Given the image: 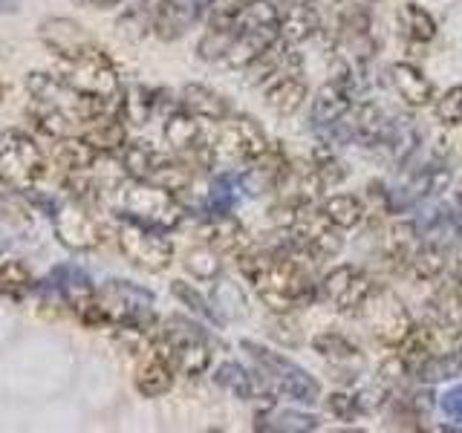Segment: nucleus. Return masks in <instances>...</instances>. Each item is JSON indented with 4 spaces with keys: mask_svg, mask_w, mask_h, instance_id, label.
<instances>
[{
    "mask_svg": "<svg viewBox=\"0 0 462 433\" xmlns=\"http://www.w3.org/2000/svg\"><path fill=\"white\" fill-rule=\"evenodd\" d=\"M237 266L243 272V278L254 286L257 298L272 312L286 315L300 307H310L315 300L318 286L312 283L310 272L283 252L249 249L237 257Z\"/></svg>",
    "mask_w": 462,
    "mask_h": 433,
    "instance_id": "1",
    "label": "nucleus"
},
{
    "mask_svg": "<svg viewBox=\"0 0 462 433\" xmlns=\"http://www.w3.org/2000/svg\"><path fill=\"white\" fill-rule=\"evenodd\" d=\"M116 206H119V216H127V220L144 223L159 231H173L185 220V206L177 194L142 180H130L119 185Z\"/></svg>",
    "mask_w": 462,
    "mask_h": 433,
    "instance_id": "2",
    "label": "nucleus"
},
{
    "mask_svg": "<svg viewBox=\"0 0 462 433\" xmlns=\"http://www.w3.org/2000/svg\"><path fill=\"white\" fill-rule=\"evenodd\" d=\"M153 350L162 358H168L171 367L188 375V379H197V375H202L211 364L208 336L197 324H191L188 318H180V315H173L165 324H159L153 336Z\"/></svg>",
    "mask_w": 462,
    "mask_h": 433,
    "instance_id": "3",
    "label": "nucleus"
},
{
    "mask_svg": "<svg viewBox=\"0 0 462 433\" xmlns=\"http://www.w3.org/2000/svg\"><path fill=\"white\" fill-rule=\"evenodd\" d=\"M47 177V156L41 144L18 127L0 134V185L26 194Z\"/></svg>",
    "mask_w": 462,
    "mask_h": 433,
    "instance_id": "4",
    "label": "nucleus"
},
{
    "mask_svg": "<svg viewBox=\"0 0 462 433\" xmlns=\"http://www.w3.org/2000/svg\"><path fill=\"white\" fill-rule=\"evenodd\" d=\"M96 300L101 312L107 315L110 327H119L127 332H144L156 329V312H153V295L130 281H107L96 289Z\"/></svg>",
    "mask_w": 462,
    "mask_h": 433,
    "instance_id": "5",
    "label": "nucleus"
},
{
    "mask_svg": "<svg viewBox=\"0 0 462 433\" xmlns=\"http://www.w3.org/2000/svg\"><path fill=\"white\" fill-rule=\"evenodd\" d=\"M240 346L257 361V367L263 370V375L283 399L298 401V404H315L321 399V384H318L300 364H295L292 358H286L283 353H274L269 346H260L257 341H249V338Z\"/></svg>",
    "mask_w": 462,
    "mask_h": 433,
    "instance_id": "6",
    "label": "nucleus"
},
{
    "mask_svg": "<svg viewBox=\"0 0 462 433\" xmlns=\"http://www.w3.org/2000/svg\"><path fill=\"white\" fill-rule=\"evenodd\" d=\"M58 61H61L58 64V76L69 87H76L79 93L90 98L119 101L122 96L119 69H116V64L98 47H90L76 58H58Z\"/></svg>",
    "mask_w": 462,
    "mask_h": 433,
    "instance_id": "7",
    "label": "nucleus"
},
{
    "mask_svg": "<svg viewBox=\"0 0 462 433\" xmlns=\"http://www.w3.org/2000/svg\"><path fill=\"white\" fill-rule=\"evenodd\" d=\"M365 327L370 329V336L384 344V346H396L408 338V332L413 329V318L408 312V307L402 303V298L387 286H375L373 295L365 300V307L356 312Z\"/></svg>",
    "mask_w": 462,
    "mask_h": 433,
    "instance_id": "8",
    "label": "nucleus"
},
{
    "mask_svg": "<svg viewBox=\"0 0 462 433\" xmlns=\"http://www.w3.org/2000/svg\"><path fill=\"white\" fill-rule=\"evenodd\" d=\"M116 243H119V252L130 263L144 272H165L173 260V243L162 231L136 220H127V216H119Z\"/></svg>",
    "mask_w": 462,
    "mask_h": 433,
    "instance_id": "9",
    "label": "nucleus"
},
{
    "mask_svg": "<svg viewBox=\"0 0 462 433\" xmlns=\"http://www.w3.org/2000/svg\"><path fill=\"white\" fill-rule=\"evenodd\" d=\"M269 148V139L249 115H228L214 136V162L220 165H252Z\"/></svg>",
    "mask_w": 462,
    "mask_h": 433,
    "instance_id": "10",
    "label": "nucleus"
},
{
    "mask_svg": "<svg viewBox=\"0 0 462 433\" xmlns=\"http://www.w3.org/2000/svg\"><path fill=\"white\" fill-rule=\"evenodd\" d=\"M202 122L206 119L188 113L185 107L171 113L165 122V139L182 156V162L191 168H214V139H208V130Z\"/></svg>",
    "mask_w": 462,
    "mask_h": 433,
    "instance_id": "11",
    "label": "nucleus"
},
{
    "mask_svg": "<svg viewBox=\"0 0 462 433\" xmlns=\"http://www.w3.org/2000/svg\"><path fill=\"white\" fill-rule=\"evenodd\" d=\"M55 237L61 240V245L72 252H93L105 240V228L96 223V216L90 214V206L72 199L69 206H58L52 214Z\"/></svg>",
    "mask_w": 462,
    "mask_h": 433,
    "instance_id": "12",
    "label": "nucleus"
},
{
    "mask_svg": "<svg viewBox=\"0 0 462 433\" xmlns=\"http://www.w3.org/2000/svg\"><path fill=\"white\" fill-rule=\"evenodd\" d=\"M375 286L379 283H373L370 274L358 266H336L321 281L324 298L338 312H346V315H356L361 307H365V300L373 295Z\"/></svg>",
    "mask_w": 462,
    "mask_h": 433,
    "instance_id": "13",
    "label": "nucleus"
},
{
    "mask_svg": "<svg viewBox=\"0 0 462 433\" xmlns=\"http://www.w3.org/2000/svg\"><path fill=\"white\" fill-rule=\"evenodd\" d=\"M353 67H344L332 81H327L321 90L315 93L312 98V122L315 124H336L341 122L346 113L353 107Z\"/></svg>",
    "mask_w": 462,
    "mask_h": 433,
    "instance_id": "14",
    "label": "nucleus"
},
{
    "mask_svg": "<svg viewBox=\"0 0 462 433\" xmlns=\"http://www.w3.org/2000/svg\"><path fill=\"white\" fill-rule=\"evenodd\" d=\"M38 38L55 58H76L96 43L84 32V26L69 18H47L38 23Z\"/></svg>",
    "mask_w": 462,
    "mask_h": 433,
    "instance_id": "15",
    "label": "nucleus"
},
{
    "mask_svg": "<svg viewBox=\"0 0 462 433\" xmlns=\"http://www.w3.org/2000/svg\"><path fill=\"white\" fill-rule=\"evenodd\" d=\"M43 289H47V292H52L55 298H61L72 312H76L79 307H84V303L96 295L93 278L81 266H76V263L55 266L50 272V278L43 281Z\"/></svg>",
    "mask_w": 462,
    "mask_h": 433,
    "instance_id": "16",
    "label": "nucleus"
},
{
    "mask_svg": "<svg viewBox=\"0 0 462 433\" xmlns=\"http://www.w3.org/2000/svg\"><path fill=\"white\" fill-rule=\"evenodd\" d=\"M281 38V29L278 26H252V23H240V32L231 41L228 52L223 55V67L231 69H245L254 58L269 50L274 41Z\"/></svg>",
    "mask_w": 462,
    "mask_h": 433,
    "instance_id": "17",
    "label": "nucleus"
},
{
    "mask_svg": "<svg viewBox=\"0 0 462 433\" xmlns=\"http://www.w3.org/2000/svg\"><path fill=\"white\" fill-rule=\"evenodd\" d=\"M286 170H289V159H286L283 148L269 144V148L260 153L252 165H245L240 185L249 194H266V191H274V188H281Z\"/></svg>",
    "mask_w": 462,
    "mask_h": 433,
    "instance_id": "18",
    "label": "nucleus"
},
{
    "mask_svg": "<svg viewBox=\"0 0 462 433\" xmlns=\"http://www.w3.org/2000/svg\"><path fill=\"white\" fill-rule=\"evenodd\" d=\"M199 240L214 245L220 254H235V257L252 249V237L245 235V228L237 220H231L228 214H211L208 220L199 226Z\"/></svg>",
    "mask_w": 462,
    "mask_h": 433,
    "instance_id": "19",
    "label": "nucleus"
},
{
    "mask_svg": "<svg viewBox=\"0 0 462 433\" xmlns=\"http://www.w3.org/2000/svg\"><path fill=\"white\" fill-rule=\"evenodd\" d=\"M298 67H300V58L298 52H292V43L278 38L269 50H263L249 67H245V72H249V84L257 87V84L274 81L278 76H283V72H298Z\"/></svg>",
    "mask_w": 462,
    "mask_h": 433,
    "instance_id": "20",
    "label": "nucleus"
},
{
    "mask_svg": "<svg viewBox=\"0 0 462 433\" xmlns=\"http://www.w3.org/2000/svg\"><path fill=\"white\" fill-rule=\"evenodd\" d=\"M318 29H324V0H307L281 14V38L292 47L312 38Z\"/></svg>",
    "mask_w": 462,
    "mask_h": 433,
    "instance_id": "21",
    "label": "nucleus"
},
{
    "mask_svg": "<svg viewBox=\"0 0 462 433\" xmlns=\"http://www.w3.org/2000/svg\"><path fill=\"white\" fill-rule=\"evenodd\" d=\"M199 0H162L153 18V32L162 41H177L197 21Z\"/></svg>",
    "mask_w": 462,
    "mask_h": 433,
    "instance_id": "22",
    "label": "nucleus"
},
{
    "mask_svg": "<svg viewBox=\"0 0 462 433\" xmlns=\"http://www.w3.org/2000/svg\"><path fill=\"white\" fill-rule=\"evenodd\" d=\"M312 350L338 370H346V373L365 370V353H361L346 336H341V332H318L312 338Z\"/></svg>",
    "mask_w": 462,
    "mask_h": 433,
    "instance_id": "23",
    "label": "nucleus"
},
{
    "mask_svg": "<svg viewBox=\"0 0 462 433\" xmlns=\"http://www.w3.org/2000/svg\"><path fill=\"white\" fill-rule=\"evenodd\" d=\"M307 81L300 78V72H283L266 87V107L278 115H295L307 101Z\"/></svg>",
    "mask_w": 462,
    "mask_h": 433,
    "instance_id": "24",
    "label": "nucleus"
},
{
    "mask_svg": "<svg viewBox=\"0 0 462 433\" xmlns=\"http://www.w3.org/2000/svg\"><path fill=\"white\" fill-rule=\"evenodd\" d=\"M180 105L188 113L199 115V119H206V122H223L231 115L228 98L220 96L217 90H211V87H206V84H185L182 93H180Z\"/></svg>",
    "mask_w": 462,
    "mask_h": 433,
    "instance_id": "25",
    "label": "nucleus"
},
{
    "mask_svg": "<svg viewBox=\"0 0 462 433\" xmlns=\"http://www.w3.org/2000/svg\"><path fill=\"white\" fill-rule=\"evenodd\" d=\"M419 245H422V237H419L416 223L399 220L390 226L387 237H384V257L390 260V266H393L399 274H404L411 266V260L416 257Z\"/></svg>",
    "mask_w": 462,
    "mask_h": 433,
    "instance_id": "26",
    "label": "nucleus"
},
{
    "mask_svg": "<svg viewBox=\"0 0 462 433\" xmlns=\"http://www.w3.org/2000/svg\"><path fill=\"white\" fill-rule=\"evenodd\" d=\"M390 78H393V87L399 90V96L408 101L411 107H425V105H433V84L428 81V76L419 67L408 64V61H399L390 67Z\"/></svg>",
    "mask_w": 462,
    "mask_h": 433,
    "instance_id": "27",
    "label": "nucleus"
},
{
    "mask_svg": "<svg viewBox=\"0 0 462 433\" xmlns=\"http://www.w3.org/2000/svg\"><path fill=\"white\" fill-rule=\"evenodd\" d=\"M84 139L93 144L98 153H116L127 144V134H125V119L119 110L96 115L84 124Z\"/></svg>",
    "mask_w": 462,
    "mask_h": 433,
    "instance_id": "28",
    "label": "nucleus"
},
{
    "mask_svg": "<svg viewBox=\"0 0 462 433\" xmlns=\"http://www.w3.org/2000/svg\"><path fill=\"white\" fill-rule=\"evenodd\" d=\"M173 370L171 361L159 355L153 346H151V355L144 358V364L136 370V390L144 396V399H156L168 393V390L173 387Z\"/></svg>",
    "mask_w": 462,
    "mask_h": 433,
    "instance_id": "29",
    "label": "nucleus"
},
{
    "mask_svg": "<svg viewBox=\"0 0 462 433\" xmlns=\"http://www.w3.org/2000/svg\"><path fill=\"white\" fill-rule=\"evenodd\" d=\"M396 353L408 361L411 370L416 373L419 364H425L430 355L442 353L439 350V327H428V324H413V329L408 332V338H404Z\"/></svg>",
    "mask_w": 462,
    "mask_h": 433,
    "instance_id": "30",
    "label": "nucleus"
},
{
    "mask_svg": "<svg viewBox=\"0 0 462 433\" xmlns=\"http://www.w3.org/2000/svg\"><path fill=\"white\" fill-rule=\"evenodd\" d=\"M55 162L61 165L64 170L76 173V170H90L98 162V151L93 148L90 142L84 136H61L55 139V148H52Z\"/></svg>",
    "mask_w": 462,
    "mask_h": 433,
    "instance_id": "31",
    "label": "nucleus"
},
{
    "mask_svg": "<svg viewBox=\"0 0 462 433\" xmlns=\"http://www.w3.org/2000/svg\"><path fill=\"white\" fill-rule=\"evenodd\" d=\"M159 98H162V90H153V87L144 84H134L119 96V113L122 119L130 124H148V119L153 115Z\"/></svg>",
    "mask_w": 462,
    "mask_h": 433,
    "instance_id": "32",
    "label": "nucleus"
},
{
    "mask_svg": "<svg viewBox=\"0 0 462 433\" xmlns=\"http://www.w3.org/2000/svg\"><path fill=\"white\" fill-rule=\"evenodd\" d=\"M162 159L165 153H159L151 142H127L122 148V170L127 173V180L148 182L153 170L162 165Z\"/></svg>",
    "mask_w": 462,
    "mask_h": 433,
    "instance_id": "33",
    "label": "nucleus"
},
{
    "mask_svg": "<svg viewBox=\"0 0 462 433\" xmlns=\"http://www.w3.org/2000/svg\"><path fill=\"white\" fill-rule=\"evenodd\" d=\"M396 26H399V35L411 43H430L437 38V21H433V14L419 4H404L396 12Z\"/></svg>",
    "mask_w": 462,
    "mask_h": 433,
    "instance_id": "34",
    "label": "nucleus"
},
{
    "mask_svg": "<svg viewBox=\"0 0 462 433\" xmlns=\"http://www.w3.org/2000/svg\"><path fill=\"white\" fill-rule=\"evenodd\" d=\"M321 211L324 216L332 223V226H338L341 231L346 228H358L361 223H365V202H361L358 197L353 194H332L321 202Z\"/></svg>",
    "mask_w": 462,
    "mask_h": 433,
    "instance_id": "35",
    "label": "nucleus"
},
{
    "mask_svg": "<svg viewBox=\"0 0 462 433\" xmlns=\"http://www.w3.org/2000/svg\"><path fill=\"white\" fill-rule=\"evenodd\" d=\"M445 266H448V252L442 249V243L422 240V245H419V252L404 274H411L413 281H439L445 274Z\"/></svg>",
    "mask_w": 462,
    "mask_h": 433,
    "instance_id": "36",
    "label": "nucleus"
},
{
    "mask_svg": "<svg viewBox=\"0 0 462 433\" xmlns=\"http://www.w3.org/2000/svg\"><path fill=\"white\" fill-rule=\"evenodd\" d=\"M356 139L365 144H384L390 142V122L375 105H365L356 113Z\"/></svg>",
    "mask_w": 462,
    "mask_h": 433,
    "instance_id": "37",
    "label": "nucleus"
},
{
    "mask_svg": "<svg viewBox=\"0 0 462 433\" xmlns=\"http://www.w3.org/2000/svg\"><path fill=\"white\" fill-rule=\"evenodd\" d=\"M249 0H208L206 21L208 29H226V32H237L243 23V14Z\"/></svg>",
    "mask_w": 462,
    "mask_h": 433,
    "instance_id": "38",
    "label": "nucleus"
},
{
    "mask_svg": "<svg viewBox=\"0 0 462 433\" xmlns=\"http://www.w3.org/2000/svg\"><path fill=\"white\" fill-rule=\"evenodd\" d=\"M462 373V355L454 350V353H437L430 355L425 364L416 367V379L419 382H448V379H457V375Z\"/></svg>",
    "mask_w": 462,
    "mask_h": 433,
    "instance_id": "39",
    "label": "nucleus"
},
{
    "mask_svg": "<svg viewBox=\"0 0 462 433\" xmlns=\"http://www.w3.org/2000/svg\"><path fill=\"white\" fill-rule=\"evenodd\" d=\"M185 269L191 272L197 281H214L223 269V254L217 252L214 245L199 243L185 254Z\"/></svg>",
    "mask_w": 462,
    "mask_h": 433,
    "instance_id": "40",
    "label": "nucleus"
},
{
    "mask_svg": "<svg viewBox=\"0 0 462 433\" xmlns=\"http://www.w3.org/2000/svg\"><path fill=\"white\" fill-rule=\"evenodd\" d=\"M214 382L226 387L228 393H235L237 399H245L249 401L254 396V382L252 375L245 373V367H240L237 361H226V364H220L214 370Z\"/></svg>",
    "mask_w": 462,
    "mask_h": 433,
    "instance_id": "41",
    "label": "nucleus"
},
{
    "mask_svg": "<svg viewBox=\"0 0 462 433\" xmlns=\"http://www.w3.org/2000/svg\"><path fill=\"white\" fill-rule=\"evenodd\" d=\"M32 286H35L32 272H29L21 260H6V263H0V295L23 298Z\"/></svg>",
    "mask_w": 462,
    "mask_h": 433,
    "instance_id": "42",
    "label": "nucleus"
},
{
    "mask_svg": "<svg viewBox=\"0 0 462 433\" xmlns=\"http://www.w3.org/2000/svg\"><path fill=\"white\" fill-rule=\"evenodd\" d=\"M433 119L445 127L462 124V84L445 90L439 98H433Z\"/></svg>",
    "mask_w": 462,
    "mask_h": 433,
    "instance_id": "43",
    "label": "nucleus"
},
{
    "mask_svg": "<svg viewBox=\"0 0 462 433\" xmlns=\"http://www.w3.org/2000/svg\"><path fill=\"white\" fill-rule=\"evenodd\" d=\"M312 170H315V177H318V182H321L324 191H327V188H336L346 177L344 162L329 151H315L312 153Z\"/></svg>",
    "mask_w": 462,
    "mask_h": 433,
    "instance_id": "44",
    "label": "nucleus"
},
{
    "mask_svg": "<svg viewBox=\"0 0 462 433\" xmlns=\"http://www.w3.org/2000/svg\"><path fill=\"white\" fill-rule=\"evenodd\" d=\"M171 292L177 295V298L185 303L188 309L197 312L199 318H208V321H214V318H217V315H214V309L208 307V300L202 298V295L197 292V289L188 286V283H182V281H173V283H171Z\"/></svg>",
    "mask_w": 462,
    "mask_h": 433,
    "instance_id": "45",
    "label": "nucleus"
},
{
    "mask_svg": "<svg viewBox=\"0 0 462 433\" xmlns=\"http://www.w3.org/2000/svg\"><path fill=\"white\" fill-rule=\"evenodd\" d=\"M318 428V419L307 416V413H292V410H283L278 416V425L274 430H315Z\"/></svg>",
    "mask_w": 462,
    "mask_h": 433,
    "instance_id": "46",
    "label": "nucleus"
},
{
    "mask_svg": "<svg viewBox=\"0 0 462 433\" xmlns=\"http://www.w3.org/2000/svg\"><path fill=\"white\" fill-rule=\"evenodd\" d=\"M327 410L336 416V419H341V422H346V419H353L356 416V410H358V399H353V396H344V393H336V396H329L327 399Z\"/></svg>",
    "mask_w": 462,
    "mask_h": 433,
    "instance_id": "47",
    "label": "nucleus"
},
{
    "mask_svg": "<svg viewBox=\"0 0 462 433\" xmlns=\"http://www.w3.org/2000/svg\"><path fill=\"white\" fill-rule=\"evenodd\" d=\"M442 410L454 419V422H462V387L451 390V393H445L442 399Z\"/></svg>",
    "mask_w": 462,
    "mask_h": 433,
    "instance_id": "48",
    "label": "nucleus"
},
{
    "mask_svg": "<svg viewBox=\"0 0 462 433\" xmlns=\"http://www.w3.org/2000/svg\"><path fill=\"white\" fill-rule=\"evenodd\" d=\"M79 6H87V9H110L116 4H122V0H76Z\"/></svg>",
    "mask_w": 462,
    "mask_h": 433,
    "instance_id": "49",
    "label": "nucleus"
},
{
    "mask_svg": "<svg viewBox=\"0 0 462 433\" xmlns=\"http://www.w3.org/2000/svg\"><path fill=\"white\" fill-rule=\"evenodd\" d=\"M18 12V0H0V14H14Z\"/></svg>",
    "mask_w": 462,
    "mask_h": 433,
    "instance_id": "50",
    "label": "nucleus"
},
{
    "mask_svg": "<svg viewBox=\"0 0 462 433\" xmlns=\"http://www.w3.org/2000/svg\"><path fill=\"white\" fill-rule=\"evenodd\" d=\"M454 350H457V353L462 355V327L457 329V336H454Z\"/></svg>",
    "mask_w": 462,
    "mask_h": 433,
    "instance_id": "51",
    "label": "nucleus"
},
{
    "mask_svg": "<svg viewBox=\"0 0 462 433\" xmlns=\"http://www.w3.org/2000/svg\"><path fill=\"white\" fill-rule=\"evenodd\" d=\"M0 105H4V81H0Z\"/></svg>",
    "mask_w": 462,
    "mask_h": 433,
    "instance_id": "52",
    "label": "nucleus"
},
{
    "mask_svg": "<svg viewBox=\"0 0 462 433\" xmlns=\"http://www.w3.org/2000/svg\"><path fill=\"white\" fill-rule=\"evenodd\" d=\"M457 197H459V206H462V182H459V191H457Z\"/></svg>",
    "mask_w": 462,
    "mask_h": 433,
    "instance_id": "53",
    "label": "nucleus"
},
{
    "mask_svg": "<svg viewBox=\"0 0 462 433\" xmlns=\"http://www.w3.org/2000/svg\"><path fill=\"white\" fill-rule=\"evenodd\" d=\"M457 278H459V281H462V269H459V274H457Z\"/></svg>",
    "mask_w": 462,
    "mask_h": 433,
    "instance_id": "54",
    "label": "nucleus"
},
{
    "mask_svg": "<svg viewBox=\"0 0 462 433\" xmlns=\"http://www.w3.org/2000/svg\"><path fill=\"white\" fill-rule=\"evenodd\" d=\"M0 245H4V243H0Z\"/></svg>",
    "mask_w": 462,
    "mask_h": 433,
    "instance_id": "55",
    "label": "nucleus"
}]
</instances>
